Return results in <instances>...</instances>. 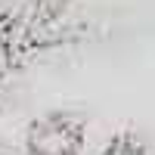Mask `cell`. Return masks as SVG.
I'll return each mask as SVG.
<instances>
[{
	"label": "cell",
	"mask_w": 155,
	"mask_h": 155,
	"mask_svg": "<svg viewBox=\"0 0 155 155\" xmlns=\"http://www.w3.org/2000/svg\"><path fill=\"white\" fill-rule=\"evenodd\" d=\"M99 37L84 0H0V112L34 68Z\"/></svg>",
	"instance_id": "obj_1"
},
{
	"label": "cell",
	"mask_w": 155,
	"mask_h": 155,
	"mask_svg": "<svg viewBox=\"0 0 155 155\" xmlns=\"http://www.w3.org/2000/svg\"><path fill=\"white\" fill-rule=\"evenodd\" d=\"M25 155H84L87 152V121L81 112L50 109L25 124L22 134Z\"/></svg>",
	"instance_id": "obj_2"
},
{
	"label": "cell",
	"mask_w": 155,
	"mask_h": 155,
	"mask_svg": "<svg viewBox=\"0 0 155 155\" xmlns=\"http://www.w3.org/2000/svg\"><path fill=\"white\" fill-rule=\"evenodd\" d=\"M99 155H155V149L137 130H115L106 143H102Z\"/></svg>",
	"instance_id": "obj_3"
},
{
	"label": "cell",
	"mask_w": 155,
	"mask_h": 155,
	"mask_svg": "<svg viewBox=\"0 0 155 155\" xmlns=\"http://www.w3.org/2000/svg\"><path fill=\"white\" fill-rule=\"evenodd\" d=\"M0 155H25V152H22V146L9 143L6 137H0Z\"/></svg>",
	"instance_id": "obj_4"
}]
</instances>
